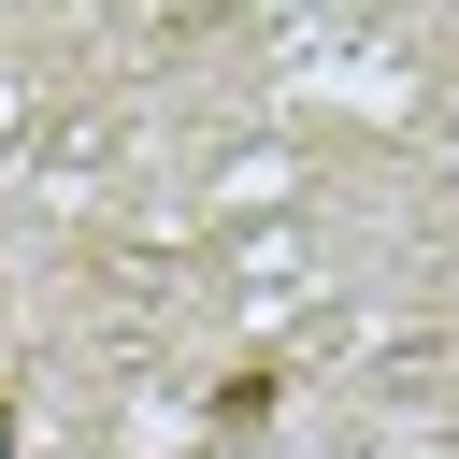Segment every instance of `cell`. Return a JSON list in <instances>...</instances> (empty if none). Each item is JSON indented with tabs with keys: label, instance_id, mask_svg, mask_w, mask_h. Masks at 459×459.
Instances as JSON below:
<instances>
[{
	"label": "cell",
	"instance_id": "6da1fadb",
	"mask_svg": "<svg viewBox=\"0 0 459 459\" xmlns=\"http://www.w3.org/2000/svg\"><path fill=\"white\" fill-rule=\"evenodd\" d=\"M0 459H14V402H0Z\"/></svg>",
	"mask_w": 459,
	"mask_h": 459
}]
</instances>
